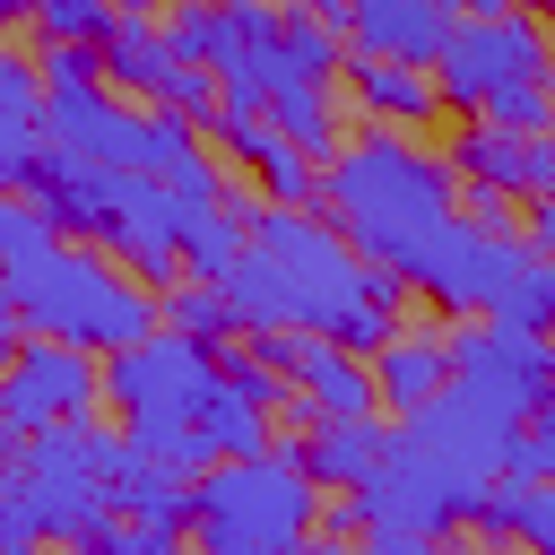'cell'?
Wrapping results in <instances>:
<instances>
[{
	"label": "cell",
	"instance_id": "cell-1",
	"mask_svg": "<svg viewBox=\"0 0 555 555\" xmlns=\"http://www.w3.org/2000/svg\"><path fill=\"white\" fill-rule=\"evenodd\" d=\"M312 208L356 243V260L408 278L434 251V234L460 217V173L442 147H416L408 130H364L338 156H321Z\"/></svg>",
	"mask_w": 555,
	"mask_h": 555
},
{
	"label": "cell",
	"instance_id": "cell-2",
	"mask_svg": "<svg viewBox=\"0 0 555 555\" xmlns=\"http://www.w3.org/2000/svg\"><path fill=\"white\" fill-rule=\"evenodd\" d=\"M373 260H356V243L321 217V208H269L251 199L243 208V251L234 269L217 278L225 312L243 338H269V330H338L364 295Z\"/></svg>",
	"mask_w": 555,
	"mask_h": 555
},
{
	"label": "cell",
	"instance_id": "cell-3",
	"mask_svg": "<svg viewBox=\"0 0 555 555\" xmlns=\"http://www.w3.org/2000/svg\"><path fill=\"white\" fill-rule=\"evenodd\" d=\"M0 295H9L26 338H61L87 356H113V347L156 330V286H139L113 251L69 243V234L52 251H35L26 269H0Z\"/></svg>",
	"mask_w": 555,
	"mask_h": 555
},
{
	"label": "cell",
	"instance_id": "cell-4",
	"mask_svg": "<svg viewBox=\"0 0 555 555\" xmlns=\"http://www.w3.org/2000/svg\"><path fill=\"white\" fill-rule=\"evenodd\" d=\"M321 520V486L304 477L295 442H260L191 477V555H304Z\"/></svg>",
	"mask_w": 555,
	"mask_h": 555
},
{
	"label": "cell",
	"instance_id": "cell-5",
	"mask_svg": "<svg viewBox=\"0 0 555 555\" xmlns=\"http://www.w3.org/2000/svg\"><path fill=\"white\" fill-rule=\"evenodd\" d=\"M208 382H217V347L208 338H182V330H147V338H130V347L104 356V408L173 477H199L208 468V451L191 442V408H199Z\"/></svg>",
	"mask_w": 555,
	"mask_h": 555
},
{
	"label": "cell",
	"instance_id": "cell-6",
	"mask_svg": "<svg viewBox=\"0 0 555 555\" xmlns=\"http://www.w3.org/2000/svg\"><path fill=\"white\" fill-rule=\"evenodd\" d=\"M104 425H43V434H17V460H9V486L17 503L35 512L43 546H78L87 529L113 520V494H104Z\"/></svg>",
	"mask_w": 555,
	"mask_h": 555
},
{
	"label": "cell",
	"instance_id": "cell-7",
	"mask_svg": "<svg viewBox=\"0 0 555 555\" xmlns=\"http://www.w3.org/2000/svg\"><path fill=\"white\" fill-rule=\"evenodd\" d=\"M520 78H555V26L538 9H468L442 26V52H434V95L442 113L477 121L494 87H520Z\"/></svg>",
	"mask_w": 555,
	"mask_h": 555
},
{
	"label": "cell",
	"instance_id": "cell-8",
	"mask_svg": "<svg viewBox=\"0 0 555 555\" xmlns=\"http://www.w3.org/2000/svg\"><path fill=\"white\" fill-rule=\"evenodd\" d=\"M520 260H529V234H494V225H468V217H451L442 234H434V251L408 269V286L434 304V312H451V321H486L494 304H503V286L520 278Z\"/></svg>",
	"mask_w": 555,
	"mask_h": 555
},
{
	"label": "cell",
	"instance_id": "cell-9",
	"mask_svg": "<svg viewBox=\"0 0 555 555\" xmlns=\"http://www.w3.org/2000/svg\"><path fill=\"white\" fill-rule=\"evenodd\" d=\"M104 408V356L87 347H61V338H17L9 364H0V416L17 434H43V425H87Z\"/></svg>",
	"mask_w": 555,
	"mask_h": 555
},
{
	"label": "cell",
	"instance_id": "cell-10",
	"mask_svg": "<svg viewBox=\"0 0 555 555\" xmlns=\"http://www.w3.org/2000/svg\"><path fill=\"white\" fill-rule=\"evenodd\" d=\"M251 347L286 373V390H295L312 416H382V399H373V364L347 356L338 338H321V330H269V338H251Z\"/></svg>",
	"mask_w": 555,
	"mask_h": 555
},
{
	"label": "cell",
	"instance_id": "cell-11",
	"mask_svg": "<svg viewBox=\"0 0 555 555\" xmlns=\"http://www.w3.org/2000/svg\"><path fill=\"white\" fill-rule=\"evenodd\" d=\"M451 173L503 199H555V130H494V121H460L451 130Z\"/></svg>",
	"mask_w": 555,
	"mask_h": 555
},
{
	"label": "cell",
	"instance_id": "cell-12",
	"mask_svg": "<svg viewBox=\"0 0 555 555\" xmlns=\"http://www.w3.org/2000/svg\"><path fill=\"white\" fill-rule=\"evenodd\" d=\"M208 130H217V147L260 182V199H269V208H312L321 156H304L269 113H251V104H217V113H208Z\"/></svg>",
	"mask_w": 555,
	"mask_h": 555
},
{
	"label": "cell",
	"instance_id": "cell-13",
	"mask_svg": "<svg viewBox=\"0 0 555 555\" xmlns=\"http://www.w3.org/2000/svg\"><path fill=\"white\" fill-rule=\"evenodd\" d=\"M338 78H347V104H356L364 130H425V121L442 113L434 69H408V61H373V52H356Z\"/></svg>",
	"mask_w": 555,
	"mask_h": 555
},
{
	"label": "cell",
	"instance_id": "cell-14",
	"mask_svg": "<svg viewBox=\"0 0 555 555\" xmlns=\"http://www.w3.org/2000/svg\"><path fill=\"white\" fill-rule=\"evenodd\" d=\"M382 434H390L382 416H312V408L295 399V434H286V442H295V460H304V477H312L321 494H330V486L347 494V486L382 460Z\"/></svg>",
	"mask_w": 555,
	"mask_h": 555
},
{
	"label": "cell",
	"instance_id": "cell-15",
	"mask_svg": "<svg viewBox=\"0 0 555 555\" xmlns=\"http://www.w3.org/2000/svg\"><path fill=\"white\" fill-rule=\"evenodd\" d=\"M364 364H373V399H382V416H416V408L451 382V347H442V330H408V321H399Z\"/></svg>",
	"mask_w": 555,
	"mask_h": 555
},
{
	"label": "cell",
	"instance_id": "cell-16",
	"mask_svg": "<svg viewBox=\"0 0 555 555\" xmlns=\"http://www.w3.org/2000/svg\"><path fill=\"white\" fill-rule=\"evenodd\" d=\"M104 494L121 520H156V529H182L191 520V477H173L165 460H147L130 434L104 442Z\"/></svg>",
	"mask_w": 555,
	"mask_h": 555
},
{
	"label": "cell",
	"instance_id": "cell-17",
	"mask_svg": "<svg viewBox=\"0 0 555 555\" xmlns=\"http://www.w3.org/2000/svg\"><path fill=\"white\" fill-rule=\"evenodd\" d=\"M442 9H425V0H347V43L356 52H373V61H408V69H434V52H442Z\"/></svg>",
	"mask_w": 555,
	"mask_h": 555
},
{
	"label": "cell",
	"instance_id": "cell-18",
	"mask_svg": "<svg viewBox=\"0 0 555 555\" xmlns=\"http://www.w3.org/2000/svg\"><path fill=\"white\" fill-rule=\"evenodd\" d=\"M35 156H43V78L0 43V191H26Z\"/></svg>",
	"mask_w": 555,
	"mask_h": 555
},
{
	"label": "cell",
	"instance_id": "cell-19",
	"mask_svg": "<svg viewBox=\"0 0 555 555\" xmlns=\"http://www.w3.org/2000/svg\"><path fill=\"white\" fill-rule=\"evenodd\" d=\"M243 208H251V199H173V260H182V278L217 286V278L234 269V251H243Z\"/></svg>",
	"mask_w": 555,
	"mask_h": 555
},
{
	"label": "cell",
	"instance_id": "cell-20",
	"mask_svg": "<svg viewBox=\"0 0 555 555\" xmlns=\"http://www.w3.org/2000/svg\"><path fill=\"white\" fill-rule=\"evenodd\" d=\"M156 330H182V338H208V347L243 338V330H234V312H225V295H217V286H199V278H173V286L156 295Z\"/></svg>",
	"mask_w": 555,
	"mask_h": 555
},
{
	"label": "cell",
	"instance_id": "cell-21",
	"mask_svg": "<svg viewBox=\"0 0 555 555\" xmlns=\"http://www.w3.org/2000/svg\"><path fill=\"white\" fill-rule=\"evenodd\" d=\"M113 26H121L113 0H35V35H43V43H95V52H104Z\"/></svg>",
	"mask_w": 555,
	"mask_h": 555
},
{
	"label": "cell",
	"instance_id": "cell-22",
	"mask_svg": "<svg viewBox=\"0 0 555 555\" xmlns=\"http://www.w3.org/2000/svg\"><path fill=\"white\" fill-rule=\"evenodd\" d=\"M61 243V225L26 199V191H0V269H26L35 251H52Z\"/></svg>",
	"mask_w": 555,
	"mask_h": 555
},
{
	"label": "cell",
	"instance_id": "cell-23",
	"mask_svg": "<svg viewBox=\"0 0 555 555\" xmlns=\"http://www.w3.org/2000/svg\"><path fill=\"white\" fill-rule=\"evenodd\" d=\"M512 477H529V486H555V390H538L529 399V416H520V434H512V460H503Z\"/></svg>",
	"mask_w": 555,
	"mask_h": 555
},
{
	"label": "cell",
	"instance_id": "cell-24",
	"mask_svg": "<svg viewBox=\"0 0 555 555\" xmlns=\"http://www.w3.org/2000/svg\"><path fill=\"white\" fill-rule=\"evenodd\" d=\"M69 555H191V538L182 529H156V520H104V529H87Z\"/></svg>",
	"mask_w": 555,
	"mask_h": 555
},
{
	"label": "cell",
	"instance_id": "cell-25",
	"mask_svg": "<svg viewBox=\"0 0 555 555\" xmlns=\"http://www.w3.org/2000/svg\"><path fill=\"white\" fill-rule=\"evenodd\" d=\"M477 121H494V130H555V78H520V87H494Z\"/></svg>",
	"mask_w": 555,
	"mask_h": 555
},
{
	"label": "cell",
	"instance_id": "cell-26",
	"mask_svg": "<svg viewBox=\"0 0 555 555\" xmlns=\"http://www.w3.org/2000/svg\"><path fill=\"white\" fill-rule=\"evenodd\" d=\"M35 78H43V95H87V87H104V52L95 43H43Z\"/></svg>",
	"mask_w": 555,
	"mask_h": 555
},
{
	"label": "cell",
	"instance_id": "cell-27",
	"mask_svg": "<svg viewBox=\"0 0 555 555\" xmlns=\"http://www.w3.org/2000/svg\"><path fill=\"white\" fill-rule=\"evenodd\" d=\"M512 546H520V555H555V486H529V494H520Z\"/></svg>",
	"mask_w": 555,
	"mask_h": 555
},
{
	"label": "cell",
	"instance_id": "cell-28",
	"mask_svg": "<svg viewBox=\"0 0 555 555\" xmlns=\"http://www.w3.org/2000/svg\"><path fill=\"white\" fill-rule=\"evenodd\" d=\"M165 191H173V199H234V191H225V173H217V156H208V147H191V156H182V165H173V173H165Z\"/></svg>",
	"mask_w": 555,
	"mask_h": 555
},
{
	"label": "cell",
	"instance_id": "cell-29",
	"mask_svg": "<svg viewBox=\"0 0 555 555\" xmlns=\"http://www.w3.org/2000/svg\"><path fill=\"white\" fill-rule=\"evenodd\" d=\"M0 555H43V529H35V512L17 503L9 477H0Z\"/></svg>",
	"mask_w": 555,
	"mask_h": 555
},
{
	"label": "cell",
	"instance_id": "cell-30",
	"mask_svg": "<svg viewBox=\"0 0 555 555\" xmlns=\"http://www.w3.org/2000/svg\"><path fill=\"white\" fill-rule=\"evenodd\" d=\"M26 26H35V0H0V43L26 35Z\"/></svg>",
	"mask_w": 555,
	"mask_h": 555
},
{
	"label": "cell",
	"instance_id": "cell-31",
	"mask_svg": "<svg viewBox=\"0 0 555 555\" xmlns=\"http://www.w3.org/2000/svg\"><path fill=\"white\" fill-rule=\"evenodd\" d=\"M286 9H312V17H330V26L347 35V0H286Z\"/></svg>",
	"mask_w": 555,
	"mask_h": 555
},
{
	"label": "cell",
	"instance_id": "cell-32",
	"mask_svg": "<svg viewBox=\"0 0 555 555\" xmlns=\"http://www.w3.org/2000/svg\"><path fill=\"white\" fill-rule=\"evenodd\" d=\"M26 330H17V312H9V295H0V364H9V347H17Z\"/></svg>",
	"mask_w": 555,
	"mask_h": 555
},
{
	"label": "cell",
	"instance_id": "cell-33",
	"mask_svg": "<svg viewBox=\"0 0 555 555\" xmlns=\"http://www.w3.org/2000/svg\"><path fill=\"white\" fill-rule=\"evenodd\" d=\"M425 9H442V17H468V9H503V0H425Z\"/></svg>",
	"mask_w": 555,
	"mask_h": 555
},
{
	"label": "cell",
	"instance_id": "cell-34",
	"mask_svg": "<svg viewBox=\"0 0 555 555\" xmlns=\"http://www.w3.org/2000/svg\"><path fill=\"white\" fill-rule=\"evenodd\" d=\"M9 460H17V425L0 416V477H9Z\"/></svg>",
	"mask_w": 555,
	"mask_h": 555
},
{
	"label": "cell",
	"instance_id": "cell-35",
	"mask_svg": "<svg viewBox=\"0 0 555 555\" xmlns=\"http://www.w3.org/2000/svg\"><path fill=\"white\" fill-rule=\"evenodd\" d=\"M113 9H121V17H147V9H156V0H113Z\"/></svg>",
	"mask_w": 555,
	"mask_h": 555
},
{
	"label": "cell",
	"instance_id": "cell-36",
	"mask_svg": "<svg viewBox=\"0 0 555 555\" xmlns=\"http://www.w3.org/2000/svg\"><path fill=\"white\" fill-rule=\"evenodd\" d=\"M503 9H555V0H503Z\"/></svg>",
	"mask_w": 555,
	"mask_h": 555
},
{
	"label": "cell",
	"instance_id": "cell-37",
	"mask_svg": "<svg viewBox=\"0 0 555 555\" xmlns=\"http://www.w3.org/2000/svg\"><path fill=\"white\" fill-rule=\"evenodd\" d=\"M304 555H330V546H321V538H312V546H304Z\"/></svg>",
	"mask_w": 555,
	"mask_h": 555
}]
</instances>
